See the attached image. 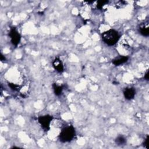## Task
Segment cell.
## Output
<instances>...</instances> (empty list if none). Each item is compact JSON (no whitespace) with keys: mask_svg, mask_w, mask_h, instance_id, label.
Masks as SVG:
<instances>
[{"mask_svg":"<svg viewBox=\"0 0 149 149\" xmlns=\"http://www.w3.org/2000/svg\"><path fill=\"white\" fill-rule=\"evenodd\" d=\"M101 38L105 44L112 46L115 45L118 42L120 36L117 30L109 29L102 33Z\"/></svg>","mask_w":149,"mask_h":149,"instance_id":"6da1fadb","label":"cell"},{"mask_svg":"<svg viewBox=\"0 0 149 149\" xmlns=\"http://www.w3.org/2000/svg\"><path fill=\"white\" fill-rule=\"evenodd\" d=\"M75 134V129L74 127L73 126H68L61 130L59 135V139L62 143L70 142L73 139Z\"/></svg>","mask_w":149,"mask_h":149,"instance_id":"7a4b0ae2","label":"cell"},{"mask_svg":"<svg viewBox=\"0 0 149 149\" xmlns=\"http://www.w3.org/2000/svg\"><path fill=\"white\" fill-rule=\"evenodd\" d=\"M53 119V117L46 115L43 116H40L38 118V122L46 131H48L50 129V123Z\"/></svg>","mask_w":149,"mask_h":149,"instance_id":"3957f363","label":"cell"},{"mask_svg":"<svg viewBox=\"0 0 149 149\" xmlns=\"http://www.w3.org/2000/svg\"><path fill=\"white\" fill-rule=\"evenodd\" d=\"M9 36L11 38V43L16 47L21 42V36L15 28L13 27L11 28Z\"/></svg>","mask_w":149,"mask_h":149,"instance_id":"277c9868","label":"cell"},{"mask_svg":"<svg viewBox=\"0 0 149 149\" xmlns=\"http://www.w3.org/2000/svg\"><path fill=\"white\" fill-rule=\"evenodd\" d=\"M136 95V90L135 88L129 87H126L123 90V96L125 99L128 100H131L134 99Z\"/></svg>","mask_w":149,"mask_h":149,"instance_id":"5b68a950","label":"cell"},{"mask_svg":"<svg viewBox=\"0 0 149 149\" xmlns=\"http://www.w3.org/2000/svg\"><path fill=\"white\" fill-rule=\"evenodd\" d=\"M52 66L59 73H61L64 71V67L63 63L61 61V60L58 58H56L53 61Z\"/></svg>","mask_w":149,"mask_h":149,"instance_id":"8992f818","label":"cell"},{"mask_svg":"<svg viewBox=\"0 0 149 149\" xmlns=\"http://www.w3.org/2000/svg\"><path fill=\"white\" fill-rule=\"evenodd\" d=\"M128 60L129 57H127V56H119V57L115 58L112 61V63L115 66H119L126 62L128 61Z\"/></svg>","mask_w":149,"mask_h":149,"instance_id":"52a82bcc","label":"cell"},{"mask_svg":"<svg viewBox=\"0 0 149 149\" xmlns=\"http://www.w3.org/2000/svg\"><path fill=\"white\" fill-rule=\"evenodd\" d=\"M52 88H53L54 94L56 96H60V95H61L62 91L64 90L63 86L58 85L57 83H53L52 84Z\"/></svg>","mask_w":149,"mask_h":149,"instance_id":"ba28073f","label":"cell"},{"mask_svg":"<svg viewBox=\"0 0 149 149\" xmlns=\"http://www.w3.org/2000/svg\"><path fill=\"white\" fill-rule=\"evenodd\" d=\"M139 32L143 36L148 37L149 36L148 27L146 26L144 24H142L139 28Z\"/></svg>","mask_w":149,"mask_h":149,"instance_id":"9c48e42d","label":"cell"},{"mask_svg":"<svg viewBox=\"0 0 149 149\" xmlns=\"http://www.w3.org/2000/svg\"><path fill=\"white\" fill-rule=\"evenodd\" d=\"M115 143L118 146L124 145L126 143V138L123 136H119L115 139Z\"/></svg>","mask_w":149,"mask_h":149,"instance_id":"30bf717a","label":"cell"},{"mask_svg":"<svg viewBox=\"0 0 149 149\" xmlns=\"http://www.w3.org/2000/svg\"><path fill=\"white\" fill-rule=\"evenodd\" d=\"M108 1H99L97 2V7L99 9H101L103 7L108 3Z\"/></svg>","mask_w":149,"mask_h":149,"instance_id":"8fae6325","label":"cell"},{"mask_svg":"<svg viewBox=\"0 0 149 149\" xmlns=\"http://www.w3.org/2000/svg\"><path fill=\"white\" fill-rule=\"evenodd\" d=\"M143 146L145 148H146L147 149L149 148V136H147L146 137V139L143 143Z\"/></svg>","mask_w":149,"mask_h":149,"instance_id":"7c38bea8","label":"cell"},{"mask_svg":"<svg viewBox=\"0 0 149 149\" xmlns=\"http://www.w3.org/2000/svg\"><path fill=\"white\" fill-rule=\"evenodd\" d=\"M9 86L11 87V88L13 90H17V86L15 85V84H12V83H9Z\"/></svg>","mask_w":149,"mask_h":149,"instance_id":"4fadbf2b","label":"cell"},{"mask_svg":"<svg viewBox=\"0 0 149 149\" xmlns=\"http://www.w3.org/2000/svg\"><path fill=\"white\" fill-rule=\"evenodd\" d=\"M144 79H145L146 81H148V71H147V72L146 73L145 75H144Z\"/></svg>","mask_w":149,"mask_h":149,"instance_id":"5bb4252c","label":"cell"},{"mask_svg":"<svg viewBox=\"0 0 149 149\" xmlns=\"http://www.w3.org/2000/svg\"><path fill=\"white\" fill-rule=\"evenodd\" d=\"M0 58H1V61H4L5 60V58L4 57V55L2 54H1V57H0Z\"/></svg>","mask_w":149,"mask_h":149,"instance_id":"9a60e30c","label":"cell"}]
</instances>
